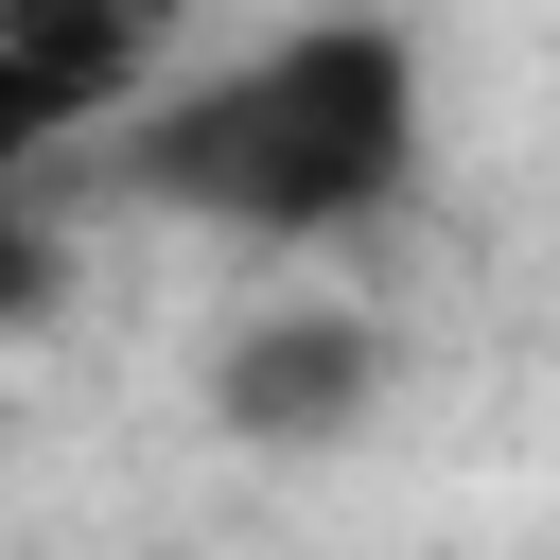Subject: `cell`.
<instances>
[{"mask_svg":"<svg viewBox=\"0 0 560 560\" xmlns=\"http://www.w3.org/2000/svg\"><path fill=\"white\" fill-rule=\"evenodd\" d=\"M105 192L228 228V245H350L420 192V35L402 18H280L262 52L122 105Z\"/></svg>","mask_w":560,"mask_h":560,"instance_id":"obj_1","label":"cell"},{"mask_svg":"<svg viewBox=\"0 0 560 560\" xmlns=\"http://www.w3.org/2000/svg\"><path fill=\"white\" fill-rule=\"evenodd\" d=\"M385 368H402V332H385L368 298H262V315H228V350H210V420H228L245 455H332V438L385 402Z\"/></svg>","mask_w":560,"mask_h":560,"instance_id":"obj_2","label":"cell"},{"mask_svg":"<svg viewBox=\"0 0 560 560\" xmlns=\"http://www.w3.org/2000/svg\"><path fill=\"white\" fill-rule=\"evenodd\" d=\"M158 35H175V0H0V70H18L70 140H105V122L140 105Z\"/></svg>","mask_w":560,"mask_h":560,"instance_id":"obj_3","label":"cell"},{"mask_svg":"<svg viewBox=\"0 0 560 560\" xmlns=\"http://www.w3.org/2000/svg\"><path fill=\"white\" fill-rule=\"evenodd\" d=\"M52 315H70V228L18 192V210H0V350H18V332H52Z\"/></svg>","mask_w":560,"mask_h":560,"instance_id":"obj_4","label":"cell"},{"mask_svg":"<svg viewBox=\"0 0 560 560\" xmlns=\"http://www.w3.org/2000/svg\"><path fill=\"white\" fill-rule=\"evenodd\" d=\"M52 140H70V122H52V105H35V88H18V70H0V210H18V192H35V158H52Z\"/></svg>","mask_w":560,"mask_h":560,"instance_id":"obj_5","label":"cell"}]
</instances>
